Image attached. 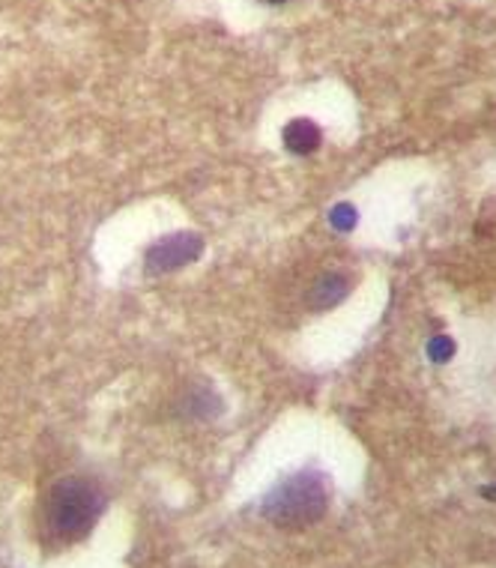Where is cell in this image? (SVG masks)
I'll return each mask as SVG.
<instances>
[{
    "instance_id": "6da1fadb",
    "label": "cell",
    "mask_w": 496,
    "mask_h": 568,
    "mask_svg": "<svg viewBox=\"0 0 496 568\" xmlns=\"http://www.w3.org/2000/svg\"><path fill=\"white\" fill-rule=\"evenodd\" d=\"M102 511H105L102 490L90 479L69 476V479H60L49 490L42 518H45V529L51 532V539L72 545V541H81L90 529L97 527Z\"/></svg>"
},
{
    "instance_id": "7a4b0ae2",
    "label": "cell",
    "mask_w": 496,
    "mask_h": 568,
    "mask_svg": "<svg viewBox=\"0 0 496 568\" xmlns=\"http://www.w3.org/2000/svg\"><path fill=\"white\" fill-rule=\"evenodd\" d=\"M326 500H330V490L321 473H296L266 497L263 515L282 529L312 527L314 520L323 518Z\"/></svg>"
},
{
    "instance_id": "3957f363",
    "label": "cell",
    "mask_w": 496,
    "mask_h": 568,
    "mask_svg": "<svg viewBox=\"0 0 496 568\" xmlns=\"http://www.w3.org/2000/svg\"><path fill=\"white\" fill-rule=\"evenodd\" d=\"M347 294H351V278L341 273H326L312 284V291H308V305L317 308V312H326L332 305H338Z\"/></svg>"
},
{
    "instance_id": "277c9868",
    "label": "cell",
    "mask_w": 496,
    "mask_h": 568,
    "mask_svg": "<svg viewBox=\"0 0 496 568\" xmlns=\"http://www.w3.org/2000/svg\"><path fill=\"white\" fill-rule=\"evenodd\" d=\"M284 141H287V148L296 150V153H312L317 144H321V129L314 126L312 120H296L287 126L284 132Z\"/></svg>"
},
{
    "instance_id": "5b68a950",
    "label": "cell",
    "mask_w": 496,
    "mask_h": 568,
    "mask_svg": "<svg viewBox=\"0 0 496 568\" xmlns=\"http://www.w3.org/2000/svg\"><path fill=\"white\" fill-rule=\"evenodd\" d=\"M263 3H284V0H263Z\"/></svg>"
}]
</instances>
